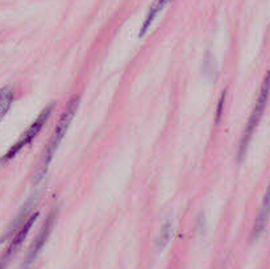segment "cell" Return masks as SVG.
<instances>
[{"label": "cell", "mask_w": 270, "mask_h": 269, "mask_svg": "<svg viewBox=\"0 0 270 269\" xmlns=\"http://www.w3.org/2000/svg\"><path fill=\"white\" fill-rule=\"evenodd\" d=\"M56 215L57 210H53L52 213L49 214L48 218L45 219L44 225L41 227L40 232L37 233V236L34 237L32 245L29 247V251L27 253L24 260V268H28L29 265L32 264L33 261L36 260V257L38 256V253L41 252V249L44 248V245L46 244L50 233H52L53 226H54V222H56Z\"/></svg>", "instance_id": "4"}, {"label": "cell", "mask_w": 270, "mask_h": 269, "mask_svg": "<svg viewBox=\"0 0 270 269\" xmlns=\"http://www.w3.org/2000/svg\"><path fill=\"white\" fill-rule=\"evenodd\" d=\"M170 1H171V0H154L153 4L150 5L149 12L146 15L145 20L142 23V27L141 29H140V37L145 36V33L148 32V29L150 28V25L153 24L154 19L158 16V13L161 12L166 5L169 4Z\"/></svg>", "instance_id": "7"}, {"label": "cell", "mask_w": 270, "mask_h": 269, "mask_svg": "<svg viewBox=\"0 0 270 269\" xmlns=\"http://www.w3.org/2000/svg\"><path fill=\"white\" fill-rule=\"evenodd\" d=\"M270 95V70L265 74L264 77V80H262L261 87H260V93H258L257 101H256V105L253 107V111L250 113V116L248 119V123H246L245 131H244V135L241 137V141H240V147H238V160H241L242 157L245 156L246 149L249 147L250 140L253 137L254 131L257 129L258 123L262 119V115H264V111H265V107L268 105V101H269Z\"/></svg>", "instance_id": "2"}, {"label": "cell", "mask_w": 270, "mask_h": 269, "mask_svg": "<svg viewBox=\"0 0 270 269\" xmlns=\"http://www.w3.org/2000/svg\"><path fill=\"white\" fill-rule=\"evenodd\" d=\"M224 99H226V91H223L222 98H220V101H219L218 111H216V123H218V121L220 120V116H222L223 107H224Z\"/></svg>", "instance_id": "10"}, {"label": "cell", "mask_w": 270, "mask_h": 269, "mask_svg": "<svg viewBox=\"0 0 270 269\" xmlns=\"http://www.w3.org/2000/svg\"><path fill=\"white\" fill-rule=\"evenodd\" d=\"M37 218H38V213H33L32 215H27V217H25L24 222H23L20 227L17 229L16 233H15V236H13L12 241H11V245H9L7 255H12V253L23 244V241L25 240V237L28 235L29 230L32 229L33 225L36 223Z\"/></svg>", "instance_id": "6"}, {"label": "cell", "mask_w": 270, "mask_h": 269, "mask_svg": "<svg viewBox=\"0 0 270 269\" xmlns=\"http://www.w3.org/2000/svg\"><path fill=\"white\" fill-rule=\"evenodd\" d=\"M0 269H1V267H0Z\"/></svg>", "instance_id": "11"}, {"label": "cell", "mask_w": 270, "mask_h": 269, "mask_svg": "<svg viewBox=\"0 0 270 269\" xmlns=\"http://www.w3.org/2000/svg\"><path fill=\"white\" fill-rule=\"evenodd\" d=\"M78 106H79V97L78 95H74L71 99L69 101L66 109H65L64 114L61 115L60 120L57 123L56 128H54V132H53L52 139L49 140L46 148H45V152L42 154V161H41V166H38V170H37L36 176V182L41 181L42 177L46 174L48 172V168L50 162H52L53 157H54V153L57 152V149L61 145L62 140H64L65 135L68 132L71 121H73L74 116H75V113H77Z\"/></svg>", "instance_id": "1"}, {"label": "cell", "mask_w": 270, "mask_h": 269, "mask_svg": "<svg viewBox=\"0 0 270 269\" xmlns=\"http://www.w3.org/2000/svg\"><path fill=\"white\" fill-rule=\"evenodd\" d=\"M170 236H171V221L169 219V221L164 222V225L161 227V233L158 237V248H164L169 243Z\"/></svg>", "instance_id": "9"}, {"label": "cell", "mask_w": 270, "mask_h": 269, "mask_svg": "<svg viewBox=\"0 0 270 269\" xmlns=\"http://www.w3.org/2000/svg\"><path fill=\"white\" fill-rule=\"evenodd\" d=\"M270 218V181L269 185L266 188L265 195H264V199H262L261 207H260V211H258V215L256 218V223H254L253 231H252V239H258L261 236V233L264 232L266 225H268V221Z\"/></svg>", "instance_id": "5"}, {"label": "cell", "mask_w": 270, "mask_h": 269, "mask_svg": "<svg viewBox=\"0 0 270 269\" xmlns=\"http://www.w3.org/2000/svg\"><path fill=\"white\" fill-rule=\"evenodd\" d=\"M53 110H54V105L46 106V107L41 111L40 115L36 117V120L33 121L32 124L29 125V128H27V131L21 135L20 139L9 148V151L5 153L4 156L0 158V162H7V161L12 160L13 157L16 156L21 149L31 144V143L36 139L37 135L41 132V129L44 128V125L46 124V121H48L50 114L53 113Z\"/></svg>", "instance_id": "3"}, {"label": "cell", "mask_w": 270, "mask_h": 269, "mask_svg": "<svg viewBox=\"0 0 270 269\" xmlns=\"http://www.w3.org/2000/svg\"><path fill=\"white\" fill-rule=\"evenodd\" d=\"M13 99H15V93H13L12 87L5 86V87L0 88V121L3 120V117L11 109Z\"/></svg>", "instance_id": "8"}]
</instances>
